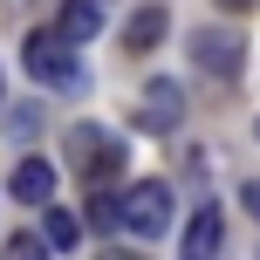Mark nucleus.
I'll return each instance as SVG.
<instances>
[{"mask_svg": "<svg viewBox=\"0 0 260 260\" xmlns=\"http://www.w3.org/2000/svg\"><path fill=\"white\" fill-rule=\"evenodd\" d=\"M27 76L48 82V89H82V62H76V41L55 27V35H27Z\"/></svg>", "mask_w": 260, "mask_h": 260, "instance_id": "obj_1", "label": "nucleus"}, {"mask_svg": "<svg viewBox=\"0 0 260 260\" xmlns=\"http://www.w3.org/2000/svg\"><path fill=\"white\" fill-rule=\"evenodd\" d=\"M69 165H76L82 178H110V171L123 165V151H117V137H110L103 123H76L69 130Z\"/></svg>", "mask_w": 260, "mask_h": 260, "instance_id": "obj_2", "label": "nucleus"}, {"mask_svg": "<svg viewBox=\"0 0 260 260\" xmlns=\"http://www.w3.org/2000/svg\"><path fill=\"white\" fill-rule=\"evenodd\" d=\"M123 226H130V233H144V240H157V233L171 226V185H157V178L130 185V199H123Z\"/></svg>", "mask_w": 260, "mask_h": 260, "instance_id": "obj_3", "label": "nucleus"}, {"mask_svg": "<svg viewBox=\"0 0 260 260\" xmlns=\"http://www.w3.org/2000/svg\"><path fill=\"white\" fill-rule=\"evenodd\" d=\"M178 117H185V96H178V82H151L144 89V103H137V130H178Z\"/></svg>", "mask_w": 260, "mask_h": 260, "instance_id": "obj_4", "label": "nucleus"}, {"mask_svg": "<svg viewBox=\"0 0 260 260\" xmlns=\"http://www.w3.org/2000/svg\"><path fill=\"white\" fill-rule=\"evenodd\" d=\"M192 62L206 76H240V41L219 35V27H206V35H192Z\"/></svg>", "mask_w": 260, "mask_h": 260, "instance_id": "obj_5", "label": "nucleus"}, {"mask_svg": "<svg viewBox=\"0 0 260 260\" xmlns=\"http://www.w3.org/2000/svg\"><path fill=\"white\" fill-rule=\"evenodd\" d=\"M14 199H21V206H48L55 199V165L48 157H21V165H14Z\"/></svg>", "mask_w": 260, "mask_h": 260, "instance_id": "obj_6", "label": "nucleus"}, {"mask_svg": "<svg viewBox=\"0 0 260 260\" xmlns=\"http://www.w3.org/2000/svg\"><path fill=\"white\" fill-rule=\"evenodd\" d=\"M55 27H62L69 41H96V27H103V14H96V0H62V14H55Z\"/></svg>", "mask_w": 260, "mask_h": 260, "instance_id": "obj_7", "label": "nucleus"}, {"mask_svg": "<svg viewBox=\"0 0 260 260\" xmlns=\"http://www.w3.org/2000/svg\"><path fill=\"white\" fill-rule=\"evenodd\" d=\"M157 41H165V7H137V14H130V35H123V48H130V55H151Z\"/></svg>", "mask_w": 260, "mask_h": 260, "instance_id": "obj_8", "label": "nucleus"}, {"mask_svg": "<svg viewBox=\"0 0 260 260\" xmlns=\"http://www.w3.org/2000/svg\"><path fill=\"white\" fill-rule=\"evenodd\" d=\"M185 253H192V260L219 253V206H199V212H192V226H185Z\"/></svg>", "mask_w": 260, "mask_h": 260, "instance_id": "obj_9", "label": "nucleus"}, {"mask_svg": "<svg viewBox=\"0 0 260 260\" xmlns=\"http://www.w3.org/2000/svg\"><path fill=\"white\" fill-rule=\"evenodd\" d=\"M41 212H48V226H41L48 247H82V219L76 212H62V206H41Z\"/></svg>", "mask_w": 260, "mask_h": 260, "instance_id": "obj_10", "label": "nucleus"}, {"mask_svg": "<svg viewBox=\"0 0 260 260\" xmlns=\"http://www.w3.org/2000/svg\"><path fill=\"white\" fill-rule=\"evenodd\" d=\"M41 247H48V233H14L7 240V260H35Z\"/></svg>", "mask_w": 260, "mask_h": 260, "instance_id": "obj_11", "label": "nucleus"}, {"mask_svg": "<svg viewBox=\"0 0 260 260\" xmlns=\"http://www.w3.org/2000/svg\"><path fill=\"white\" fill-rule=\"evenodd\" d=\"M89 219H96V233H110V226H117V199H96Z\"/></svg>", "mask_w": 260, "mask_h": 260, "instance_id": "obj_12", "label": "nucleus"}, {"mask_svg": "<svg viewBox=\"0 0 260 260\" xmlns=\"http://www.w3.org/2000/svg\"><path fill=\"white\" fill-rule=\"evenodd\" d=\"M219 7H226V14H247V7H253V0H219Z\"/></svg>", "mask_w": 260, "mask_h": 260, "instance_id": "obj_13", "label": "nucleus"}, {"mask_svg": "<svg viewBox=\"0 0 260 260\" xmlns=\"http://www.w3.org/2000/svg\"><path fill=\"white\" fill-rule=\"evenodd\" d=\"M247 199H253V212H260V185H253V192H247Z\"/></svg>", "mask_w": 260, "mask_h": 260, "instance_id": "obj_14", "label": "nucleus"}]
</instances>
